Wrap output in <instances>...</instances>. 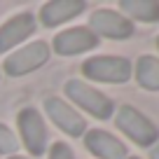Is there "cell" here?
<instances>
[{"mask_svg": "<svg viewBox=\"0 0 159 159\" xmlns=\"http://www.w3.org/2000/svg\"><path fill=\"white\" fill-rule=\"evenodd\" d=\"M157 47H159V38H157Z\"/></svg>", "mask_w": 159, "mask_h": 159, "instance_id": "obj_18", "label": "cell"}, {"mask_svg": "<svg viewBox=\"0 0 159 159\" xmlns=\"http://www.w3.org/2000/svg\"><path fill=\"white\" fill-rule=\"evenodd\" d=\"M66 94H68V98L73 101L75 105L84 108L89 115H94V117H98V119H108L110 115H112V110H115L112 101L105 94L96 91L94 87H87L84 82H80V80H68V82H66Z\"/></svg>", "mask_w": 159, "mask_h": 159, "instance_id": "obj_4", "label": "cell"}, {"mask_svg": "<svg viewBox=\"0 0 159 159\" xmlns=\"http://www.w3.org/2000/svg\"><path fill=\"white\" fill-rule=\"evenodd\" d=\"M150 157H152V159H159V143L154 145L152 150H150Z\"/></svg>", "mask_w": 159, "mask_h": 159, "instance_id": "obj_16", "label": "cell"}, {"mask_svg": "<svg viewBox=\"0 0 159 159\" xmlns=\"http://www.w3.org/2000/svg\"><path fill=\"white\" fill-rule=\"evenodd\" d=\"M45 110H47V115H49V119L63 131V134L73 136V138L84 136L87 122L82 119V115H80L77 110L70 108V105L66 103V101H61L59 96H47L45 98Z\"/></svg>", "mask_w": 159, "mask_h": 159, "instance_id": "obj_7", "label": "cell"}, {"mask_svg": "<svg viewBox=\"0 0 159 159\" xmlns=\"http://www.w3.org/2000/svg\"><path fill=\"white\" fill-rule=\"evenodd\" d=\"M49 159H75V154L66 143H54L52 152H49Z\"/></svg>", "mask_w": 159, "mask_h": 159, "instance_id": "obj_15", "label": "cell"}, {"mask_svg": "<svg viewBox=\"0 0 159 159\" xmlns=\"http://www.w3.org/2000/svg\"><path fill=\"white\" fill-rule=\"evenodd\" d=\"M98 45V38L84 26H75V28L61 30L54 38V52L61 56H73V54H82L87 49H94Z\"/></svg>", "mask_w": 159, "mask_h": 159, "instance_id": "obj_8", "label": "cell"}, {"mask_svg": "<svg viewBox=\"0 0 159 159\" xmlns=\"http://www.w3.org/2000/svg\"><path fill=\"white\" fill-rule=\"evenodd\" d=\"M84 145L91 154H96L98 159H124L126 148L119 138H115L112 134L103 129H91L84 134Z\"/></svg>", "mask_w": 159, "mask_h": 159, "instance_id": "obj_10", "label": "cell"}, {"mask_svg": "<svg viewBox=\"0 0 159 159\" xmlns=\"http://www.w3.org/2000/svg\"><path fill=\"white\" fill-rule=\"evenodd\" d=\"M10 159H26V157H19V154H12Z\"/></svg>", "mask_w": 159, "mask_h": 159, "instance_id": "obj_17", "label": "cell"}, {"mask_svg": "<svg viewBox=\"0 0 159 159\" xmlns=\"http://www.w3.org/2000/svg\"><path fill=\"white\" fill-rule=\"evenodd\" d=\"M89 26H91L89 30L96 38L105 35L110 40H126L134 35V24L115 10H96L89 19Z\"/></svg>", "mask_w": 159, "mask_h": 159, "instance_id": "obj_6", "label": "cell"}, {"mask_svg": "<svg viewBox=\"0 0 159 159\" xmlns=\"http://www.w3.org/2000/svg\"><path fill=\"white\" fill-rule=\"evenodd\" d=\"M136 80L148 91H159V59L140 56L136 61Z\"/></svg>", "mask_w": 159, "mask_h": 159, "instance_id": "obj_12", "label": "cell"}, {"mask_svg": "<svg viewBox=\"0 0 159 159\" xmlns=\"http://www.w3.org/2000/svg\"><path fill=\"white\" fill-rule=\"evenodd\" d=\"M131 159H138V157H131Z\"/></svg>", "mask_w": 159, "mask_h": 159, "instance_id": "obj_19", "label": "cell"}, {"mask_svg": "<svg viewBox=\"0 0 159 159\" xmlns=\"http://www.w3.org/2000/svg\"><path fill=\"white\" fill-rule=\"evenodd\" d=\"M87 10V2L82 0H52L40 10V21L47 28H56V26L66 24V21L75 19L77 14Z\"/></svg>", "mask_w": 159, "mask_h": 159, "instance_id": "obj_11", "label": "cell"}, {"mask_svg": "<svg viewBox=\"0 0 159 159\" xmlns=\"http://www.w3.org/2000/svg\"><path fill=\"white\" fill-rule=\"evenodd\" d=\"M33 30H35V19L30 12H21V14L12 16L10 21H5L0 26V54L21 45L26 38H30Z\"/></svg>", "mask_w": 159, "mask_h": 159, "instance_id": "obj_9", "label": "cell"}, {"mask_svg": "<svg viewBox=\"0 0 159 159\" xmlns=\"http://www.w3.org/2000/svg\"><path fill=\"white\" fill-rule=\"evenodd\" d=\"M117 126L124 131L134 143L143 145V148L157 143V138H159V129L143 112H138L134 105H122V108L117 110Z\"/></svg>", "mask_w": 159, "mask_h": 159, "instance_id": "obj_3", "label": "cell"}, {"mask_svg": "<svg viewBox=\"0 0 159 159\" xmlns=\"http://www.w3.org/2000/svg\"><path fill=\"white\" fill-rule=\"evenodd\" d=\"M119 7L138 21H148V24L159 21V2L157 0H122Z\"/></svg>", "mask_w": 159, "mask_h": 159, "instance_id": "obj_13", "label": "cell"}, {"mask_svg": "<svg viewBox=\"0 0 159 159\" xmlns=\"http://www.w3.org/2000/svg\"><path fill=\"white\" fill-rule=\"evenodd\" d=\"M16 122H19L21 138H24L28 152L35 154V157L45 154V150H47V126H45V119L40 117V112L35 108H24L19 112V117H16Z\"/></svg>", "mask_w": 159, "mask_h": 159, "instance_id": "obj_5", "label": "cell"}, {"mask_svg": "<svg viewBox=\"0 0 159 159\" xmlns=\"http://www.w3.org/2000/svg\"><path fill=\"white\" fill-rule=\"evenodd\" d=\"M131 63L122 56H91L82 63L84 77L94 82H110V84H122L131 77Z\"/></svg>", "mask_w": 159, "mask_h": 159, "instance_id": "obj_1", "label": "cell"}, {"mask_svg": "<svg viewBox=\"0 0 159 159\" xmlns=\"http://www.w3.org/2000/svg\"><path fill=\"white\" fill-rule=\"evenodd\" d=\"M19 143H16V136L7 129L2 122H0V154H14Z\"/></svg>", "mask_w": 159, "mask_h": 159, "instance_id": "obj_14", "label": "cell"}, {"mask_svg": "<svg viewBox=\"0 0 159 159\" xmlns=\"http://www.w3.org/2000/svg\"><path fill=\"white\" fill-rule=\"evenodd\" d=\"M49 61V45L42 42V40H35L30 45L21 47V49L12 52L5 59L2 68L10 77H21V75H28L33 70H38L40 66H45Z\"/></svg>", "mask_w": 159, "mask_h": 159, "instance_id": "obj_2", "label": "cell"}]
</instances>
